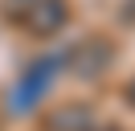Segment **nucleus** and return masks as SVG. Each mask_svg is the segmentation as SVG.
<instances>
[{"label":"nucleus","instance_id":"nucleus-1","mask_svg":"<svg viewBox=\"0 0 135 131\" xmlns=\"http://www.w3.org/2000/svg\"><path fill=\"white\" fill-rule=\"evenodd\" d=\"M61 70H66V53L37 57V62L17 78V86L8 90V102H4V106H8V115H29L45 94H49V86L57 82V74H61Z\"/></svg>","mask_w":135,"mask_h":131},{"label":"nucleus","instance_id":"nucleus-2","mask_svg":"<svg viewBox=\"0 0 135 131\" xmlns=\"http://www.w3.org/2000/svg\"><path fill=\"white\" fill-rule=\"evenodd\" d=\"M110 66H115V41L107 37H86L66 53V70L82 82H98Z\"/></svg>","mask_w":135,"mask_h":131},{"label":"nucleus","instance_id":"nucleus-3","mask_svg":"<svg viewBox=\"0 0 135 131\" xmlns=\"http://www.w3.org/2000/svg\"><path fill=\"white\" fill-rule=\"evenodd\" d=\"M66 21H70V4H66V0H37V4L25 12L21 25H25L33 37H53Z\"/></svg>","mask_w":135,"mask_h":131},{"label":"nucleus","instance_id":"nucleus-4","mask_svg":"<svg viewBox=\"0 0 135 131\" xmlns=\"http://www.w3.org/2000/svg\"><path fill=\"white\" fill-rule=\"evenodd\" d=\"M45 131H98V123L86 102H66L45 115Z\"/></svg>","mask_w":135,"mask_h":131},{"label":"nucleus","instance_id":"nucleus-5","mask_svg":"<svg viewBox=\"0 0 135 131\" xmlns=\"http://www.w3.org/2000/svg\"><path fill=\"white\" fill-rule=\"evenodd\" d=\"M33 4H37V0H0V16L21 25V21H25V12H29Z\"/></svg>","mask_w":135,"mask_h":131},{"label":"nucleus","instance_id":"nucleus-6","mask_svg":"<svg viewBox=\"0 0 135 131\" xmlns=\"http://www.w3.org/2000/svg\"><path fill=\"white\" fill-rule=\"evenodd\" d=\"M119 21H123V25H135V0H127V4L119 8Z\"/></svg>","mask_w":135,"mask_h":131},{"label":"nucleus","instance_id":"nucleus-7","mask_svg":"<svg viewBox=\"0 0 135 131\" xmlns=\"http://www.w3.org/2000/svg\"><path fill=\"white\" fill-rule=\"evenodd\" d=\"M123 94H127V102H131V106H135V78H131V82H127V90H123Z\"/></svg>","mask_w":135,"mask_h":131},{"label":"nucleus","instance_id":"nucleus-8","mask_svg":"<svg viewBox=\"0 0 135 131\" xmlns=\"http://www.w3.org/2000/svg\"><path fill=\"white\" fill-rule=\"evenodd\" d=\"M102 131H123V127H102Z\"/></svg>","mask_w":135,"mask_h":131}]
</instances>
